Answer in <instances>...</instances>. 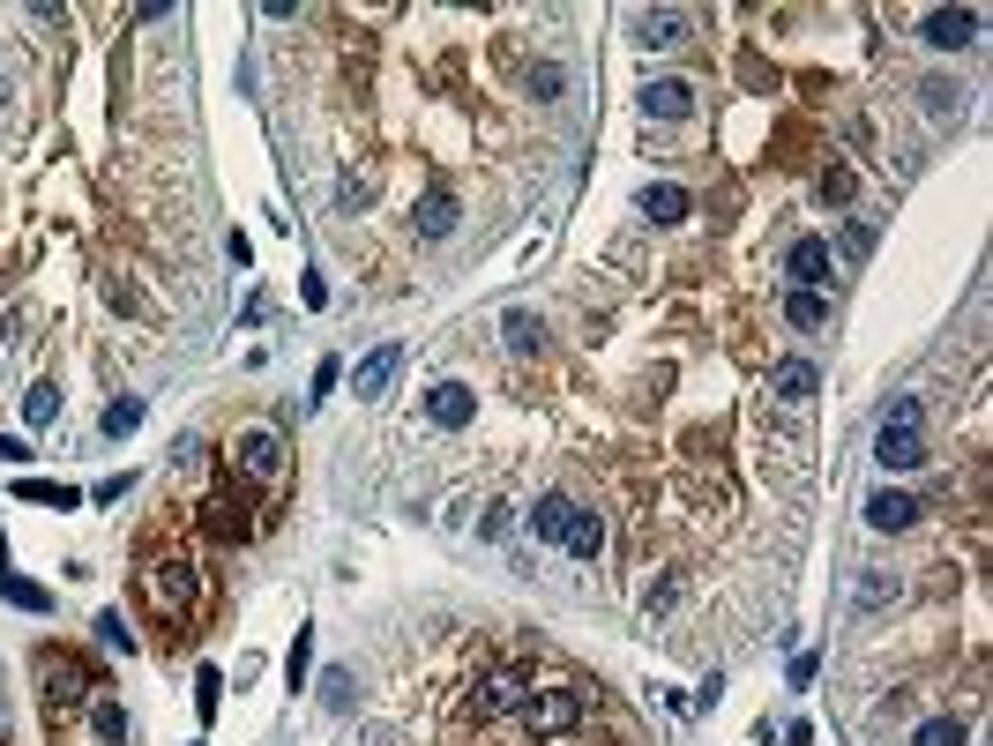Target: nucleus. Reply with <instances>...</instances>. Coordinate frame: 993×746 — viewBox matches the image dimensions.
Segmentation results:
<instances>
[{
  "instance_id": "f257e3e1",
  "label": "nucleus",
  "mask_w": 993,
  "mask_h": 746,
  "mask_svg": "<svg viewBox=\"0 0 993 746\" xmlns=\"http://www.w3.org/2000/svg\"><path fill=\"white\" fill-rule=\"evenodd\" d=\"M919 396H904L897 411L881 418V433H874V456H881V470H911V463H926V441H919Z\"/></svg>"
},
{
  "instance_id": "f03ea898",
  "label": "nucleus",
  "mask_w": 993,
  "mask_h": 746,
  "mask_svg": "<svg viewBox=\"0 0 993 746\" xmlns=\"http://www.w3.org/2000/svg\"><path fill=\"white\" fill-rule=\"evenodd\" d=\"M523 724H531L539 739H561V732H576V724H582L576 687H539V695L523 702Z\"/></svg>"
},
{
  "instance_id": "7ed1b4c3",
  "label": "nucleus",
  "mask_w": 993,
  "mask_h": 746,
  "mask_svg": "<svg viewBox=\"0 0 993 746\" xmlns=\"http://www.w3.org/2000/svg\"><path fill=\"white\" fill-rule=\"evenodd\" d=\"M531 695H539V687H531V672H494V679H486V695L471 702V716H478V724H494V716H508V709H523Z\"/></svg>"
},
{
  "instance_id": "20e7f679",
  "label": "nucleus",
  "mask_w": 993,
  "mask_h": 746,
  "mask_svg": "<svg viewBox=\"0 0 993 746\" xmlns=\"http://www.w3.org/2000/svg\"><path fill=\"white\" fill-rule=\"evenodd\" d=\"M426 418L455 433V426H471V418H478V396H471L463 381H434V388H426Z\"/></svg>"
},
{
  "instance_id": "39448f33",
  "label": "nucleus",
  "mask_w": 993,
  "mask_h": 746,
  "mask_svg": "<svg viewBox=\"0 0 993 746\" xmlns=\"http://www.w3.org/2000/svg\"><path fill=\"white\" fill-rule=\"evenodd\" d=\"M919 38H926V45H942V53H963V45L979 38V15H971V8H934Z\"/></svg>"
},
{
  "instance_id": "423d86ee",
  "label": "nucleus",
  "mask_w": 993,
  "mask_h": 746,
  "mask_svg": "<svg viewBox=\"0 0 993 746\" xmlns=\"http://www.w3.org/2000/svg\"><path fill=\"white\" fill-rule=\"evenodd\" d=\"M643 113H650V120H688V113H695V83H680V75L643 83Z\"/></svg>"
},
{
  "instance_id": "0eeeda50",
  "label": "nucleus",
  "mask_w": 993,
  "mask_h": 746,
  "mask_svg": "<svg viewBox=\"0 0 993 746\" xmlns=\"http://www.w3.org/2000/svg\"><path fill=\"white\" fill-rule=\"evenodd\" d=\"M635 45H688V8H643L635 15Z\"/></svg>"
},
{
  "instance_id": "6e6552de",
  "label": "nucleus",
  "mask_w": 993,
  "mask_h": 746,
  "mask_svg": "<svg viewBox=\"0 0 993 746\" xmlns=\"http://www.w3.org/2000/svg\"><path fill=\"white\" fill-rule=\"evenodd\" d=\"M404 373V343H381V351H367L359 359V373H351V388L359 396H389V381Z\"/></svg>"
},
{
  "instance_id": "1a4fd4ad",
  "label": "nucleus",
  "mask_w": 993,
  "mask_h": 746,
  "mask_svg": "<svg viewBox=\"0 0 993 746\" xmlns=\"http://www.w3.org/2000/svg\"><path fill=\"white\" fill-rule=\"evenodd\" d=\"M561 545H568L576 560H598V545H605V523H598V508H576V500H568V515H561Z\"/></svg>"
},
{
  "instance_id": "9d476101",
  "label": "nucleus",
  "mask_w": 993,
  "mask_h": 746,
  "mask_svg": "<svg viewBox=\"0 0 993 746\" xmlns=\"http://www.w3.org/2000/svg\"><path fill=\"white\" fill-rule=\"evenodd\" d=\"M785 269H792V291H815V284H829V277H836V269H829V247H822V240H792Z\"/></svg>"
},
{
  "instance_id": "9b49d317",
  "label": "nucleus",
  "mask_w": 993,
  "mask_h": 746,
  "mask_svg": "<svg viewBox=\"0 0 993 746\" xmlns=\"http://www.w3.org/2000/svg\"><path fill=\"white\" fill-rule=\"evenodd\" d=\"M867 523L874 531H911V523H919V500L897 493V486H881V493H867Z\"/></svg>"
},
{
  "instance_id": "f8f14e48",
  "label": "nucleus",
  "mask_w": 993,
  "mask_h": 746,
  "mask_svg": "<svg viewBox=\"0 0 993 746\" xmlns=\"http://www.w3.org/2000/svg\"><path fill=\"white\" fill-rule=\"evenodd\" d=\"M500 343H508L516 359H531V351L545 343V322L531 314V306H508V314H500Z\"/></svg>"
},
{
  "instance_id": "ddd939ff",
  "label": "nucleus",
  "mask_w": 993,
  "mask_h": 746,
  "mask_svg": "<svg viewBox=\"0 0 993 746\" xmlns=\"http://www.w3.org/2000/svg\"><path fill=\"white\" fill-rule=\"evenodd\" d=\"M412 232H418V240H449V232H455V195L434 187V195L412 209Z\"/></svg>"
},
{
  "instance_id": "4468645a",
  "label": "nucleus",
  "mask_w": 993,
  "mask_h": 746,
  "mask_svg": "<svg viewBox=\"0 0 993 746\" xmlns=\"http://www.w3.org/2000/svg\"><path fill=\"white\" fill-rule=\"evenodd\" d=\"M240 470L277 478V470H285V441H277V433H247V441H240Z\"/></svg>"
},
{
  "instance_id": "2eb2a0df",
  "label": "nucleus",
  "mask_w": 993,
  "mask_h": 746,
  "mask_svg": "<svg viewBox=\"0 0 993 746\" xmlns=\"http://www.w3.org/2000/svg\"><path fill=\"white\" fill-rule=\"evenodd\" d=\"M83 695H90V672H83V664H53V657H45V702L60 709V702H83Z\"/></svg>"
},
{
  "instance_id": "dca6fc26",
  "label": "nucleus",
  "mask_w": 993,
  "mask_h": 746,
  "mask_svg": "<svg viewBox=\"0 0 993 746\" xmlns=\"http://www.w3.org/2000/svg\"><path fill=\"white\" fill-rule=\"evenodd\" d=\"M770 388H777V396H785V404H807V396H815V388H822V373L807 366V359H785V366L770 373Z\"/></svg>"
},
{
  "instance_id": "f3484780",
  "label": "nucleus",
  "mask_w": 993,
  "mask_h": 746,
  "mask_svg": "<svg viewBox=\"0 0 993 746\" xmlns=\"http://www.w3.org/2000/svg\"><path fill=\"white\" fill-rule=\"evenodd\" d=\"M643 217H650V224H680V217H688V187H643Z\"/></svg>"
},
{
  "instance_id": "a211bd4d",
  "label": "nucleus",
  "mask_w": 993,
  "mask_h": 746,
  "mask_svg": "<svg viewBox=\"0 0 993 746\" xmlns=\"http://www.w3.org/2000/svg\"><path fill=\"white\" fill-rule=\"evenodd\" d=\"M0 597H8V605H15V613H53V590H45V582H23V575H15V568H8V575H0Z\"/></svg>"
},
{
  "instance_id": "6ab92c4d",
  "label": "nucleus",
  "mask_w": 993,
  "mask_h": 746,
  "mask_svg": "<svg viewBox=\"0 0 993 746\" xmlns=\"http://www.w3.org/2000/svg\"><path fill=\"white\" fill-rule=\"evenodd\" d=\"M142 582H150V597H158L165 613H172V605H187V568H172V560H158V568H150Z\"/></svg>"
},
{
  "instance_id": "aec40b11",
  "label": "nucleus",
  "mask_w": 993,
  "mask_h": 746,
  "mask_svg": "<svg viewBox=\"0 0 993 746\" xmlns=\"http://www.w3.org/2000/svg\"><path fill=\"white\" fill-rule=\"evenodd\" d=\"M97 426H105V441H127V433H135V426H142V396H113V404H105V418H97Z\"/></svg>"
},
{
  "instance_id": "412c9836",
  "label": "nucleus",
  "mask_w": 993,
  "mask_h": 746,
  "mask_svg": "<svg viewBox=\"0 0 993 746\" xmlns=\"http://www.w3.org/2000/svg\"><path fill=\"white\" fill-rule=\"evenodd\" d=\"M785 322H792V329H822V322H829V299H822V291H792V299H785Z\"/></svg>"
},
{
  "instance_id": "4be33fe9",
  "label": "nucleus",
  "mask_w": 993,
  "mask_h": 746,
  "mask_svg": "<svg viewBox=\"0 0 993 746\" xmlns=\"http://www.w3.org/2000/svg\"><path fill=\"white\" fill-rule=\"evenodd\" d=\"M15 493L23 500H45V508H83L76 486H53V478H15Z\"/></svg>"
},
{
  "instance_id": "5701e85b",
  "label": "nucleus",
  "mask_w": 993,
  "mask_h": 746,
  "mask_svg": "<svg viewBox=\"0 0 993 746\" xmlns=\"http://www.w3.org/2000/svg\"><path fill=\"white\" fill-rule=\"evenodd\" d=\"M561 515H568V500H539V508H531V538L561 545Z\"/></svg>"
},
{
  "instance_id": "b1692460",
  "label": "nucleus",
  "mask_w": 993,
  "mask_h": 746,
  "mask_svg": "<svg viewBox=\"0 0 993 746\" xmlns=\"http://www.w3.org/2000/svg\"><path fill=\"white\" fill-rule=\"evenodd\" d=\"M531 97H545V105H553V97H568V68H561V60L531 68Z\"/></svg>"
},
{
  "instance_id": "393cba45",
  "label": "nucleus",
  "mask_w": 993,
  "mask_h": 746,
  "mask_svg": "<svg viewBox=\"0 0 993 746\" xmlns=\"http://www.w3.org/2000/svg\"><path fill=\"white\" fill-rule=\"evenodd\" d=\"M919 90H926V113H934V120L963 113V90H956V83H942V75H934V83H919Z\"/></svg>"
},
{
  "instance_id": "a878e982",
  "label": "nucleus",
  "mask_w": 993,
  "mask_h": 746,
  "mask_svg": "<svg viewBox=\"0 0 993 746\" xmlns=\"http://www.w3.org/2000/svg\"><path fill=\"white\" fill-rule=\"evenodd\" d=\"M23 418H31V426H53V418H60V388H31V396H23Z\"/></svg>"
},
{
  "instance_id": "bb28decb",
  "label": "nucleus",
  "mask_w": 993,
  "mask_h": 746,
  "mask_svg": "<svg viewBox=\"0 0 993 746\" xmlns=\"http://www.w3.org/2000/svg\"><path fill=\"white\" fill-rule=\"evenodd\" d=\"M963 739H971V732H963L956 716H934V724H919V739H911V746H963Z\"/></svg>"
},
{
  "instance_id": "cd10ccee",
  "label": "nucleus",
  "mask_w": 993,
  "mask_h": 746,
  "mask_svg": "<svg viewBox=\"0 0 993 746\" xmlns=\"http://www.w3.org/2000/svg\"><path fill=\"white\" fill-rule=\"evenodd\" d=\"M874 240H881V232H874L867 217H852V224H844V261H867V254H874Z\"/></svg>"
},
{
  "instance_id": "c85d7f7f",
  "label": "nucleus",
  "mask_w": 993,
  "mask_h": 746,
  "mask_svg": "<svg viewBox=\"0 0 993 746\" xmlns=\"http://www.w3.org/2000/svg\"><path fill=\"white\" fill-rule=\"evenodd\" d=\"M90 724H97V739H105V746H120V739H127V716H120V702H97V709H90Z\"/></svg>"
},
{
  "instance_id": "c756f323",
  "label": "nucleus",
  "mask_w": 993,
  "mask_h": 746,
  "mask_svg": "<svg viewBox=\"0 0 993 746\" xmlns=\"http://www.w3.org/2000/svg\"><path fill=\"white\" fill-rule=\"evenodd\" d=\"M889 597H897V575H881V568H874V575L859 582V613H881Z\"/></svg>"
},
{
  "instance_id": "7c9ffc66",
  "label": "nucleus",
  "mask_w": 993,
  "mask_h": 746,
  "mask_svg": "<svg viewBox=\"0 0 993 746\" xmlns=\"http://www.w3.org/2000/svg\"><path fill=\"white\" fill-rule=\"evenodd\" d=\"M97 642H105V650H120V657H127V650H135V627H127L120 613H97Z\"/></svg>"
},
{
  "instance_id": "2f4dec72",
  "label": "nucleus",
  "mask_w": 993,
  "mask_h": 746,
  "mask_svg": "<svg viewBox=\"0 0 993 746\" xmlns=\"http://www.w3.org/2000/svg\"><path fill=\"white\" fill-rule=\"evenodd\" d=\"M852 195H859V179H852L844 165H829V172H822V202H836V209H844Z\"/></svg>"
},
{
  "instance_id": "473e14b6",
  "label": "nucleus",
  "mask_w": 993,
  "mask_h": 746,
  "mask_svg": "<svg viewBox=\"0 0 993 746\" xmlns=\"http://www.w3.org/2000/svg\"><path fill=\"white\" fill-rule=\"evenodd\" d=\"M322 702H330L336 716L351 709V672H344V664H336V672H322Z\"/></svg>"
},
{
  "instance_id": "72a5a7b5",
  "label": "nucleus",
  "mask_w": 993,
  "mask_h": 746,
  "mask_svg": "<svg viewBox=\"0 0 993 746\" xmlns=\"http://www.w3.org/2000/svg\"><path fill=\"white\" fill-rule=\"evenodd\" d=\"M307 657H314V627H299V642H291V657H285L291 687H307Z\"/></svg>"
},
{
  "instance_id": "f704fd0d",
  "label": "nucleus",
  "mask_w": 993,
  "mask_h": 746,
  "mask_svg": "<svg viewBox=\"0 0 993 746\" xmlns=\"http://www.w3.org/2000/svg\"><path fill=\"white\" fill-rule=\"evenodd\" d=\"M217 695H224V679H217V672H195V702H203V716H217Z\"/></svg>"
},
{
  "instance_id": "c9c22d12",
  "label": "nucleus",
  "mask_w": 993,
  "mask_h": 746,
  "mask_svg": "<svg viewBox=\"0 0 993 746\" xmlns=\"http://www.w3.org/2000/svg\"><path fill=\"white\" fill-rule=\"evenodd\" d=\"M336 381H344V366H336V359H322V366H314V396H307V404H322Z\"/></svg>"
},
{
  "instance_id": "e433bc0d",
  "label": "nucleus",
  "mask_w": 993,
  "mask_h": 746,
  "mask_svg": "<svg viewBox=\"0 0 993 746\" xmlns=\"http://www.w3.org/2000/svg\"><path fill=\"white\" fill-rule=\"evenodd\" d=\"M0 463H31V441H15V433H0Z\"/></svg>"
},
{
  "instance_id": "4c0bfd02",
  "label": "nucleus",
  "mask_w": 993,
  "mask_h": 746,
  "mask_svg": "<svg viewBox=\"0 0 993 746\" xmlns=\"http://www.w3.org/2000/svg\"><path fill=\"white\" fill-rule=\"evenodd\" d=\"M0 575H8V538H0Z\"/></svg>"
}]
</instances>
